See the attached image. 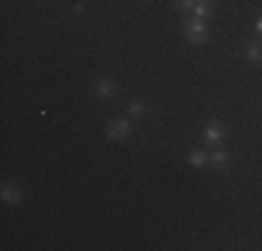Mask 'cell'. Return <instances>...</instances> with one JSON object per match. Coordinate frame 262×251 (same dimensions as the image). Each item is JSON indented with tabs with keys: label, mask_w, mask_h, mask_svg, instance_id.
I'll return each instance as SVG.
<instances>
[{
	"label": "cell",
	"mask_w": 262,
	"mask_h": 251,
	"mask_svg": "<svg viewBox=\"0 0 262 251\" xmlns=\"http://www.w3.org/2000/svg\"><path fill=\"white\" fill-rule=\"evenodd\" d=\"M204 140H207L209 145H217V142L223 140V126L221 123H209L207 131H204Z\"/></svg>",
	"instance_id": "3"
},
{
	"label": "cell",
	"mask_w": 262,
	"mask_h": 251,
	"mask_svg": "<svg viewBox=\"0 0 262 251\" xmlns=\"http://www.w3.org/2000/svg\"><path fill=\"white\" fill-rule=\"evenodd\" d=\"M128 134H131V123L128 120H115L109 129H106V137H109V140H126Z\"/></svg>",
	"instance_id": "2"
},
{
	"label": "cell",
	"mask_w": 262,
	"mask_h": 251,
	"mask_svg": "<svg viewBox=\"0 0 262 251\" xmlns=\"http://www.w3.org/2000/svg\"><path fill=\"white\" fill-rule=\"evenodd\" d=\"M257 31H259V34H262V17H259V20H257Z\"/></svg>",
	"instance_id": "12"
},
{
	"label": "cell",
	"mask_w": 262,
	"mask_h": 251,
	"mask_svg": "<svg viewBox=\"0 0 262 251\" xmlns=\"http://www.w3.org/2000/svg\"><path fill=\"white\" fill-rule=\"evenodd\" d=\"M115 92H117V87H115V81H112V78H101L95 84V95L98 98H112Z\"/></svg>",
	"instance_id": "4"
},
{
	"label": "cell",
	"mask_w": 262,
	"mask_h": 251,
	"mask_svg": "<svg viewBox=\"0 0 262 251\" xmlns=\"http://www.w3.org/2000/svg\"><path fill=\"white\" fill-rule=\"evenodd\" d=\"M246 56L251 61H262V45H257V42H251V45L246 48Z\"/></svg>",
	"instance_id": "10"
},
{
	"label": "cell",
	"mask_w": 262,
	"mask_h": 251,
	"mask_svg": "<svg viewBox=\"0 0 262 251\" xmlns=\"http://www.w3.org/2000/svg\"><path fill=\"white\" fill-rule=\"evenodd\" d=\"M184 34L190 36L195 45H204V42H207V28H204V20H195V17L184 23Z\"/></svg>",
	"instance_id": "1"
},
{
	"label": "cell",
	"mask_w": 262,
	"mask_h": 251,
	"mask_svg": "<svg viewBox=\"0 0 262 251\" xmlns=\"http://www.w3.org/2000/svg\"><path fill=\"white\" fill-rule=\"evenodd\" d=\"M207 162H209V156H207V154H201V151H190V165L204 168Z\"/></svg>",
	"instance_id": "9"
},
{
	"label": "cell",
	"mask_w": 262,
	"mask_h": 251,
	"mask_svg": "<svg viewBox=\"0 0 262 251\" xmlns=\"http://www.w3.org/2000/svg\"><path fill=\"white\" fill-rule=\"evenodd\" d=\"M142 115H145V103H142V100H134V103L128 106V117H134V120H140Z\"/></svg>",
	"instance_id": "8"
},
{
	"label": "cell",
	"mask_w": 262,
	"mask_h": 251,
	"mask_svg": "<svg viewBox=\"0 0 262 251\" xmlns=\"http://www.w3.org/2000/svg\"><path fill=\"white\" fill-rule=\"evenodd\" d=\"M176 9H182V11H192V9H195V0H176Z\"/></svg>",
	"instance_id": "11"
},
{
	"label": "cell",
	"mask_w": 262,
	"mask_h": 251,
	"mask_svg": "<svg viewBox=\"0 0 262 251\" xmlns=\"http://www.w3.org/2000/svg\"><path fill=\"white\" fill-rule=\"evenodd\" d=\"M209 162H212L215 168H221V171H226V168L232 165V156H229L226 151H215V154L209 156Z\"/></svg>",
	"instance_id": "6"
},
{
	"label": "cell",
	"mask_w": 262,
	"mask_h": 251,
	"mask_svg": "<svg viewBox=\"0 0 262 251\" xmlns=\"http://www.w3.org/2000/svg\"><path fill=\"white\" fill-rule=\"evenodd\" d=\"M20 196H23V193L17 190V187H11V184L3 187V201H9V204H17V201H20Z\"/></svg>",
	"instance_id": "7"
},
{
	"label": "cell",
	"mask_w": 262,
	"mask_h": 251,
	"mask_svg": "<svg viewBox=\"0 0 262 251\" xmlns=\"http://www.w3.org/2000/svg\"><path fill=\"white\" fill-rule=\"evenodd\" d=\"M212 0H195V9H192V17L195 20H204V17H209L212 14Z\"/></svg>",
	"instance_id": "5"
}]
</instances>
